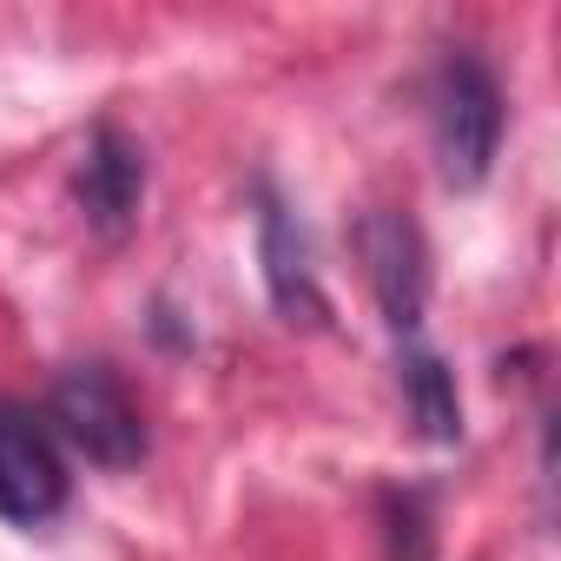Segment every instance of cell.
I'll use <instances>...</instances> for the list:
<instances>
[{
	"label": "cell",
	"instance_id": "52a82bcc",
	"mask_svg": "<svg viewBox=\"0 0 561 561\" xmlns=\"http://www.w3.org/2000/svg\"><path fill=\"white\" fill-rule=\"evenodd\" d=\"M397 370H403V403H410V423H416V436H423V443H436V449L462 443V397H456V377H449V364H443L436 351L410 344Z\"/></svg>",
	"mask_w": 561,
	"mask_h": 561
},
{
	"label": "cell",
	"instance_id": "6da1fadb",
	"mask_svg": "<svg viewBox=\"0 0 561 561\" xmlns=\"http://www.w3.org/2000/svg\"><path fill=\"white\" fill-rule=\"evenodd\" d=\"M430 139L456 192H476L489 179L502 152V87L476 54H443V67L430 73Z\"/></svg>",
	"mask_w": 561,
	"mask_h": 561
},
{
	"label": "cell",
	"instance_id": "3957f363",
	"mask_svg": "<svg viewBox=\"0 0 561 561\" xmlns=\"http://www.w3.org/2000/svg\"><path fill=\"white\" fill-rule=\"evenodd\" d=\"M357 257L370 271V291H377V311L397 337H416L423 324V305H430V244L416 231V218L377 205L357 218Z\"/></svg>",
	"mask_w": 561,
	"mask_h": 561
},
{
	"label": "cell",
	"instance_id": "5b68a950",
	"mask_svg": "<svg viewBox=\"0 0 561 561\" xmlns=\"http://www.w3.org/2000/svg\"><path fill=\"white\" fill-rule=\"evenodd\" d=\"M73 198H80V211L100 238H126L133 218H139V198H146L139 139H126L119 126H93V139L80 152V172H73Z\"/></svg>",
	"mask_w": 561,
	"mask_h": 561
},
{
	"label": "cell",
	"instance_id": "277c9868",
	"mask_svg": "<svg viewBox=\"0 0 561 561\" xmlns=\"http://www.w3.org/2000/svg\"><path fill=\"white\" fill-rule=\"evenodd\" d=\"M60 508H67V462L54 430L34 410L0 397V522L41 528Z\"/></svg>",
	"mask_w": 561,
	"mask_h": 561
},
{
	"label": "cell",
	"instance_id": "7a4b0ae2",
	"mask_svg": "<svg viewBox=\"0 0 561 561\" xmlns=\"http://www.w3.org/2000/svg\"><path fill=\"white\" fill-rule=\"evenodd\" d=\"M60 436L100 462V469H133L146 456V423H139V403L126 397V383L106 370V364H67L54 377V397H47Z\"/></svg>",
	"mask_w": 561,
	"mask_h": 561
},
{
	"label": "cell",
	"instance_id": "ba28073f",
	"mask_svg": "<svg viewBox=\"0 0 561 561\" xmlns=\"http://www.w3.org/2000/svg\"><path fill=\"white\" fill-rule=\"evenodd\" d=\"M390 515V561H430V515L416 495H383Z\"/></svg>",
	"mask_w": 561,
	"mask_h": 561
},
{
	"label": "cell",
	"instance_id": "8992f818",
	"mask_svg": "<svg viewBox=\"0 0 561 561\" xmlns=\"http://www.w3.org/2000/svg\"><path fill=\"white\" fill-rule=\"evenodd\" d=\"M257 257H264L271 305L291 324H324L331 318V305L318 291V271H311V244H305V231L291 225V211L277 198H264V211H257Z\"/></svg>",
	"mask_w": 561,
	"mask_h": 561
}]
</instances>
